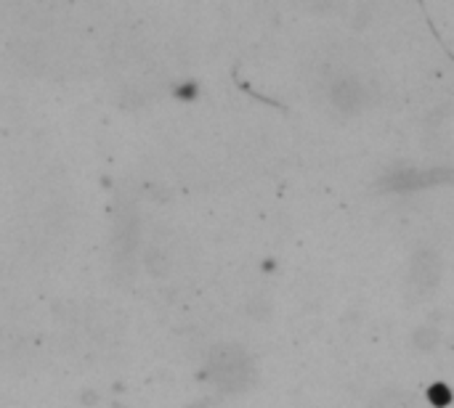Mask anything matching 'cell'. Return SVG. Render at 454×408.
<instances>
[{
	"instance_id": "cell-1",
	"label": "cell",
	"mask_w": 454,
	"mask_h": 408,
	"mask_svg": "<svg viewBox=\"0 0 454 408\" xmlns=\"http://www.w3.org/2000/svg\"><path fill=\"white\" fill-rule=\"evenodd\" d=\"M245 369H247V358L237 348H223L213 358V372L223 382H239L245 377Z\"/></svg>"
},
{
	"instance_id": "cell-2",
	"label": "cell",
	"mask_w": 454,
	"mask_h": 408,
	"mask_svg": "<svg viewBox=\"0 0 454 408\" xmlns=\"http://www.w3.org/2000/svg\"><path fill=\"white\" fill-rule=\"evenodd\" d=\"M439 260H436V255H431V252H423V255H418L415 258V266H412V281L420 287V289H431L436 281H439Z\"/></svg>"
},
{
	"instance_id": "cell-3",
	"label": "cell",
	"mask_w": 454,
	"mask_h": 408,
	"mask_svg": "<svg viewBox=\"0 0 454 408\" xmlns=\"http://www.w3.org/2000/svg\"><path fill=\"white\" fill-rule=\"evenodd\" d=\"M333 98H335V104H338V106H343V109H354L356 104H362V88H359V82H354V80H343V82H338V85H335Z\"/></svg>"
},
{
	"instance_id": "cell-4",
	"label": "cell",
	"mask_w": 454,
	"mask_h": 408,
	"mask_svg": "<svg viewBox=\"0 0 454 408\" xmlns=\"http://www.w3.org/2000/svg\"><path fill=\"white\" fill-rule=\"evenodd\" d=\"M372 408H412V404H410V398L402 396V393H386L383 398L375 401V406Z\"/></svg>"
}]
</instances>
